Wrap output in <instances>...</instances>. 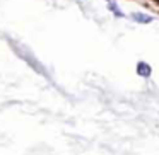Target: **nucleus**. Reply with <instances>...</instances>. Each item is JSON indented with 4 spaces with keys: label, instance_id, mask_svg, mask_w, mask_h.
Masks as SVG:
<instances>
[{
    "label": "nucleus",
    "instance_id": "1",
    "mask_svg": "<svg viewBox=\"0 0 159 155\" xmlns=\"http://www.w3.org/2000/svg\"><path fill=\"white\" fill-rule=\"evenodd\" d=\"M137 73H139L140 77H144V79L151 77V73H152L151 65H149V63H145V62H139V63H137Z\"/></svg>",
    "mask_w": 159,
    "mask_h": 155
},
{
    "label": "nucleus",
    "instance_id": "2",
    "mask_svg": "<svg viewBox=\"0 0 159 155\" xmlns=\"http://www.w3.org/2000/svg\"><path fill=\"white\" fill-rule=\"evenodd\" d=\"M132 19H134L135 22H140V24H149V22H152L151 15L140 14V12H134V14H132Z\"/></svg>",
    "mask_w": 159,
    "mask_h": 155
},
{
    "label": "nucleus",
    "instance_id": "3",
    "mask_svg": "<svg viewBox=\"0 0 159 155\" xmlns=\"http://www.w3.org/2000/svg\"><path fill=\"white\" fill-rule=\"evenodd\" d=\"M110 9H111V11H113V12H115V14H116V15H120V17H123V14H121V12L118 11V7H116V5H115V4H110Z\"/></svg>",
    "mask_w": 159,
    "mask_h": 155
}]
</instances>
